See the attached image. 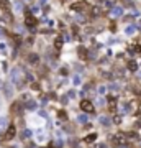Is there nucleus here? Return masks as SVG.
<instances>
[{
	"label": "nucleus",
	"instance_id": "obj_1",
	"mask_svg": "<svg viewBox=\"0 0 141 148\" xmlns=\"http://www.w3.org/2000/svg\"><path fill=\"white\" fill-rule=\"evenodd\" d=\"M21 69L18 68H13L12 69V73H10V81H12V84L15 86V87H18V86L23 84V76H21Z\"/></svg>",
	"mask_w": 141,
	"mask_h": 148
},
{
	"label": "nucleus",
	"instance_id": "obj_2",
	"mask_svg": "<svg viewBox=\"0 0 141 148\" xmlns=\"http://www.w3.org/2000/svg\"><path fill=\"white\" fill-rule=\"evenodd\" d=\"M80 109H82L84 112H87V114H94V110H95L94 104L90 101H82L80 102Z\"/></svg>",
	"mask_w": 141,
	"mask_h": 148
},
{
	"label": "nucleus",
	"instance_id": "obj_3",
	"mask_svg": "<svg viewBox=\"0 0 141 148\" xmlns=\"http://www.w3.org/2000/svg\"><path fill=\"white\" fill-rule=\"evenodd\" d=\"M16 135V128L15 125H10V127L5 130V142H10V140H13Z\"/></svg>",
	"mask_w": 141,
	"mask_h": 148
},
{
	"label": "nucleus",
	"instance_id": "obj_4",
	"mask_svg": "<svg viewBox=\"0 0 141 148\" xmlns=\"http://www.w3.org/2000/svg\"><path fill=\"white\" fill-rule=\"evenodd\" d=\"M8 127H10L8 125V119L5 115H0V132H5Z\"/></svg>",
	"mask_w": 141,
	"mask_h": 148
},
{
	"label": "nucleus",
	"instance_id": "obj_5",
	"mask_svg": "<svg viewBox=\"0 0 141 148\" xmlns=\"http://www.w3.org/2000/svg\"><path fill=\"white\" fill-rule=\"evenodd\" d=\"M123 13H125V10H123L121 7H115L113 10H110V15L112 16H121Z\"/></svg>",
	"mask_w": 141,
	"mask_h": 148
},
{
	"label": "nucleus",
	"instance_id": "obj_6",
	"mask_svg": "<svg viewBox=\"0 0 141 148\" xmlns=\"http://www.w3.org/2000/svg\"><path fill=\"white\" fill-rule=\"evenodd\" d=\"M2 89H3V94H5L8 99H10L12 95H13V89H12V86H10V84H3V87H2Z\"/></svg>",
	"mask_w": 141,
	"mask_h": 148
},
{
	"label": "nucleus",
	"instance_id": "obj_7",
	"mask_svg": "<svg viewBox=\"0 0 141 148\" xmlns=\"http://www.w3.org/2000/svg\"><path fill=\"white\" fill-rule=\"evenodd\" d=\"M25 107H26V110H36V109H38V104H36L35 101H31V99H30V101H26Z\"/></svg>",
	"mask_w": 141,
	"mask_h": 148
},
{
	"label": "nucleus",
	"instance_id": "obj_8",
	"mask_svg": "<svg viewBox=\"0 0 141 148\" xmlns=\"http://www.w3.org/2000/svg\"><path fill=\"white\" fill-rule=\"evenodd\" d=\"M130 110H131V109H130V104H128V102H121V104H120V112L123 114V115H126Z\"/></svg>",
	"mask_w": 141,
	"mask_h": 148
},
{
	"label": "nucleus",
	"instance_id": "obj_9",
	"mask_svg": "<svg viewBox=\"0 0 141 148\" xmlns=\"http://www.w3.org/2000/svg\"><path fill=\"white\" fill-rule=\"evenodd\" d=\"M87 120H89L87 112H84V114H80V115L77 117V122H79V123H87Z\"/></svg>",
	"mask_w": 141,
	"mask_h": 148
},
{
	"label": "nucleus",
	"instance_id": "obj_10",
	"mask_svg": "<svg viewBox=\"0 0 141 148\" xmlns=\"http://www.w3.org/2000/svg\"><path fill=\"white\" fill-rule=\"evenodd\" d=\"M99 122L102 123V125H105V127H108V125H110V117L100 115V117H99Z\"/></svg>",
	"mask_w": 141,
	"mask_h": 148
},
{
	"label": "nucleus",
	"instance_id": "obj_11",
	"mask_svg": "<svg viewBox=\"0 0 141 148\" xmlns=\"http://www.w3.org/2000/svg\"><path fill=\"white\" fill-rule=\"evenodd\" d=\"M135 32H136V23L135 25H130V27H126L125 28V33L130 36V35H135Z\"/></svg>",
	"mask_w": 141,
	"mask_h": 148
},
{
	"label": "nucleus",
	"instance_id": "obj_12",
	"mask_svg": "<svg viewBox=\"0 0 141 148\" xmlns=\"http://www.w3.org/2000/svg\"><path fill=\"white\" fill-rule=\"evenodd\" d=\"M13 8H15V12H18V13H20L21 8H23V3H21V2H18V0H15V2H13Z\"/></svg>",
	"mask_w": 141,
	"mask_h": 148
},
{
	"label": "nucleus",
	"instance_id": "obj_13",
	"mask_svg": "<svg viewBox=\"0 0 141 148\" xmlns=\"http://www.w3.org/2000/svg\"><path fill=\"white\" fill-rule=\"evenodd\" d=\"M80 82H82L80 76H79V74H74V77H72V84H74V86H79Z\"/></svg>",
	"mask_w": 141,
	"mask_h": 148
},
{
	"label": "nucleus",
	"instance_id": "obj_14",
	"mask_svg": "<svg viewBox=\"0 0 141 148\" xmlns=\"http://www.w3.org/2000/svg\"><path fill=\"white\" fill-rule=\"evenodd\" d=\"M108 89L110 90H120V84H118V82H112V84L108 86Z\"/></svg>",
	"mask_w": 141,
	"mask_h": 148
},
{
	"label": "nucleus",
	"instance_id": "obj_15",
	"mask_svg": "<svg viewBox=\"0 0 141 148\" xmlns=\"http://www.w3.org/2000/svg\"><path fill=\"white\" fill-rule=\"evenodd\" d=\"M128 68H130L131 71H133V73H136V71H138V63L135 64V61H131V63L128 64Z\"/></svg>",
	"mask_w": 141,
	"mask_h": 148
},
{
	"label": "nucleus",
	"instance_id": "obj_16",
	"mask_svg": "<svg viewBox=\"0 0 141 148\" xmlns=\"http://www.w3.org/2000/svg\"><path fill=\"white\" fill-rule=\"evenodd\" d=\"M97 92H99V95H104L105 92H107V87H105V86H99V87H97Z\"/></svg>",
	"mask_w": 141,
	"mask_h": 148
},
{
	"label": "nucleus",
	"instance_id": "obj_17",
	"mask_svg": "<svg viewBox=\"0 0 141 148\" xmlns=\"http://www.w3.org/2000/svg\"><path fill=\"white\" fill-rule=\"evenodd\" d=\"M30 64H38V56L36 54H31V56H30Z\"/></svg>",
	"mask_w": 141,
	"mask_h": 148
},
{
	"label": "nucleus",
	"instance_id": "obj_18",
	"mask_svg": "<svg viewBox=\"0 0 141 148\" xmlns=\"http://www.w3.org/2000/svg\"><path fill=\"white\" fill-rule=\"evenodd\" d=\"M97 106H99V107H104V106H105V99L102 97V95L97 99Z\"/></svg>",
	"mask_w": 141,
	"mask_h": 148
},
{
	"label": "nucleus",
	"instance_id": "obj_19",
	"mask_svg": "<svg viewBox=\"0 0 141 148\" xmlns=\"http://www.w3.org/2000/svg\"><path fill=\"white\" fill-rule=\"evenodd\" d=\"M92 140H97V135H95V133H94V135H89V137L85 138V142H87V143H92Z\"/></svg>",
	"mask_w": 141,
	"mask_h": 148
},
{
	"label": "nucleus",
	"instance_id": "obj_20",
	"mask_svg": "<svg viewBox=\"0 0 141 148\" xmlns=\"http://www.w3.org/2000/svg\"><path fill=\"white\" fill-rule=\"evenodd\" d=\"M0 53H7V45L5 43H0Z\"/></svg>",
	"mask_w": 141,
	"mask_h": 148
},
{
	"label": "nucleus",
	"instance_id": "obj_21",
	"mask_svg": "<svg viewBox=\"0 0 141 148\" xmlns=\"http://www.w3.org/2000/svg\"><path fill=\"white\" fill-rule=\"evenodd\" d=\"M67 97H71V99H74V97H76V90H74V89L67 90Z\"/></svg>",
	"mask_w": 141,
	"mask_h": 148
},
{
	"label": "nucleus",
	"instance_id": "obj_22",
	"mask_svg": "<svg viewBox=\"0 0 141 148\" xmlns=\"http://www.w3.org/2000/svg\"><path fill=\"white\" fill-rule=\"evenodd\" d=\"M31 12H33V15H38V13H40V7H38V5H35V7L31 8Z\"/></svg>",
	"mask_w": 141,
	"mask_h": 148
},
{
	"label": "nucleus",
	"instance_id": "obj_23",
	"mask_svg": "<svg viewBox=\"0 0 141 148\" xmlns=\"http://www.w3.org/2000/svg\"><path fill=\"white\" fill-rule=\"evenodd\" d=\"M63 46V40H59V41H56V48H61Z\"/></svg>",
	"mask_w": 141,
	"mask_h": 148
},
{
	"label": "nucleus",
	"instance_id": "obj_24",
	"mask_svg": "<svg viewBox=\"0 0 141 148\" xmlns=\"http://www.w3.org/2000/svg\"><path fill=\"white\" fill-rule=\"evenodd\" d=\"M33 132H30V130H25V137H31Z\"/></svg>",
	"mask_w": 141,
	"mask_h": 148
},
{
	"label": "nucleus",
	"instance_id": "obj_25",
	"mask_svg": "<svg viewBox=\"0 0 141 148\" xmlns=\"http://www.w3.org/2000/svg\"><path fill=\"white\" fill-rule=\"evenodd\" d=\"M113 120H115V123H120V122H121V117H115Z\"/></svg>",
	"mask_w": 141,
	"mask_h": 148
},
{
	"label": "nucleus",
	"instance_id": "obj_26",
	"mask_svg": "<svg viewBox=\"0 0 141 148\" xmlns=\"http://www.w3.org/2000/svg\"><path fill=\"white\" fill-rule=\"evenodd\" d=\"M40 3H41V5H44V3H48V0H40Z\"/></svg>",
	"mask_w": 141,
	"mask_h": 148
},
{
	"label": "nucleus",
	"instance_id": "obj_27",
	"mask_svg": "<svg viewBox=\"0 0 141 148\" xmlns=\"http://www.w3.org/2000/svg\"><path fill=\"white\" fill-rule=\"evenodd\" d=\"M138 77H140V79H141V71H140V73H138Z\"/></svg>",
	"mask_w": 141,
	"mask_h": 148
},
{
	"label": "nucleus",
	"instance_id": "obj_28",
	"mask_svg": "<svg viewBox=\"0 0 141 148\" xmlns=\"http://www.w3.org/2000/svg\"><path fill=\"white\" fill-rule=\"evenodd\" d=\"M0 33H2V32H0Z\"/></svg>",
	"mask_w": 141,
	"mask_h": 148
}]
</instances>
